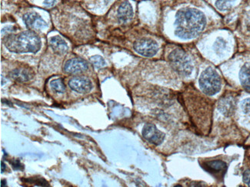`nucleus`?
Returning <instances> with one entry per match:
<instances>
[{"label": "nucleus", "instance_id": "obj_1", "mask_svg": "<svg viewBox=\"0 0 250 187\" xmlns=\"http://www.w3.org/2000/svg\"><path fill=\"white\" fill-rule=\"evenodd\" d=\"M175 35L182 39H191L205 29L207 19L200 10L193 8L180 9L176 16Z\"/></svg>", "mask_w": 250, "mask_h": 187}, {"label": "nucleus", "instance_id": "obj_2", "mask_svg": "<svg viewBox=\"0 0 250 187\" xmlns=\"http://www.w3.org/2000/svg\"><path fill=\"white\" fill-rule=\"evenodd\" d=\"M4 45L12 53H37L41 49V40L33 31H25L4 36Z\"/></svg>", "mask_w": 250, "mask_h": 187}, {"label": "nucleus", "instance_id": "obj_3", "mask_svg": "<svg viewBox=\"0 0 250 187\" xmlns=\"http://www.w3.org/2000/svg\"><path fill=\"white\" fill-rule=\"evenodd\" d=\"M199 84L203 93L208 96L215 95L221 90V77L211 67H208L202 72Z\"/></svg>", "mask_w": 250, "mask_h": 187}, {"label": "nucleus", "instance_id": "obj_4", "mask_svg": "<svg viewBox=\"0 0 250 187\" xmlns=\"http://www.w3.org/2000/svg\"><path fill=\"white\" fill-rule=\"evenodd\" d=\"M172 69L183 77H188L192 74L193 65L189 56L182 49H176L171 52L168 57Z\"/></svg>", "mask_w": 250, "mask_h": 187}, {"label": "nucleus", "instance_id": "obj_5", "mask_svg": "<svg viewBox=\"0 0 250 187\" xmlns=\"http://www.w3.org/2000/svg\"><path fill=\"white\" fill-rule=\"evenodd\" d=\"M134 50L138 54L144 57H152L157 53L159 46L156 41L151 38H141L135 41Z\"/></svg>", "mask_w": 250, "mask_h": 187}, {"label": "nucleus", "instance_id": "obj_6", "mask_svg": "<svg viewBox=\"0 0 250 187\" xmlns=\"http://www.w3.org/2000/svg\"><path fill=\"white\" fill-rule=\"evenodd\" d=\"M143 137L151 144L159 146L165 139V133L160 131L154 124H146L142 131Z\"/></svg>", "mask_w": 250, "mask_h": 187}, {"label": "nucleus", "instance_id": "obj_7", "mask_svg": "<svg viewBox=\"0 0 250 187\" xmlns=\"http://www.w3.org/2000/svg\"><path fill=\"white\" fill-rule=\"evenodd\" d=\"M89 69V64L85 60L80 58H71L64 65L63 70L65 73L70 75L80 74Z\"/></svg>", "mask_w": 250, "mask_h": 187}, {"label": "nucleus", "instance_id": "obj_8", "mask_svg": "<svg viewBox=\"0 0 250 187\" xmlns=\"http://www.w3.org/2000/svg\"><path fill=\"white\" fill-rule=\"evenodd\" d=\"M69 86L72 90L80 94H85L93 89V84L87 77H72L69 81Z\"/></svg>", "mask_w": 250, "mask_h": 187}, {"label": "nucleus", "instance_id": "obj_9", "mask_svg": "<svg viewBox=\"0 0 250 187\" xmlns=\"http://www.w3.org/2000/svg\"><path fill=\"white\" fill-rule=\"evenodd\" d=\"M25 25L31 30H41L47 27V23L41 16L37 13H29L23 17Z\"/></svg>", "mask_w": 250, "mask_h": 187}, {"label": "nucleus", "instance_id": "obj_10", "mask_svg": "<svg viewBox=\"0 0 250 187\" xmlns=\"http://www.w3.org/2000/svg\"><path fill=\"white\" fill-rule=\"evenodd\" d=\"M202 167L207 172L215 176H222L226 173L227 169V164L222 160L207 161V162L203 163Z\"/></svg>", "mask_w": 250, "mask_h": 187}, {"label": "nucleus", "instance_id": "obj_11", "mask_svg": "<svg viewBox=\"0 0 250 187\" xmlns=\"http://www.w3.org/2000/svg\"><path fill=\"white\" fill-rule=\"evenodd\" d=\"M33 72L26 69H16L9 72V77L18 82H27L33 79Z\"/></svg>", "mask_w": 250, "mask_h": 187}, {"label": "nucleus", "instance_id": "obj_12", "mask_svg": "<svg viewBox=\"0 0 250 187\" xmlns=\"http://www.w3.org/2000/svg\"><path fill=\"white\" fill-rule=\"evenodd\" d=\"M133 17V9L129 2L125 1L120 4L117 11V18L122 23H125Z\"/></svg>", "mask_w": 250, "mask_h": 187}, {"label": "nucleus", "instance_id": "obj_13", "mask_svg": "<svg viewBox=\"0 0 250 187\" xmlns=\"http://www.w3.org/2000/svg\"><path fill=\"white\" fill-rule=\"evenodd\" d=\"M49 45L56 54L62 56L69 50L67 44L60 36H54L49 40Z\"/></svg>", "mask_w": 250, "mask_h": 187}, {"label": "nucleus", "instance_id": "obj_14", "mask_svg": "<svg viewBox=\"0 0 250 187\" xmlns=\"http://www.w3.org/2000/svg\"><path fill=\"white\" fill-rule=\"evenodd\" d=\"M239 80L243 88L250 91V63H246L239 72Z\"/></svg>", "mask_w": 250, "mask_h": 187}, {"label": "nucleus", "instance_id": "obj_15", "mask_svg": "<svg viewBox=\"0 0 250 187\" xmlns=\"http://www.w3.org/2000/svg\"><path fill=\"white\" fill-rule=\"evenodd\" d=\"M234 103L232 99L225 98L219 103V110L226 115H228L233 110Z\"/></svg>", "mask_w": 250, "mask_h": 187}, {"label": "nucleus", "instance_id": "obj_16", "mask_svg": "<svg viewBox=\"0 0 250 187\" xmlns=\"http://www.w3.org/2000/svg\"><path fill=\"white\" fill-rule=\"evenodd\" d=\"M49 85L51 89L56 93L62 94L65 92V85L62 79L52 80Z\"/></svg>", "mask_w": 250, "mask_h": 187}, {"label": "nucleus", "instance_id": "obj_17", "mask_svg": "<svg viewBox=\"0 0 250 187\" xmlns=\"http://www.w3.org/2000/svg\"><path fill=\"white\" fill-rule=\"evenodd\" d=\"M235 0H216L215 6L219 11H227L231 9Z\"/></svg>", "mask_w": 250, "mask_h": 187}, {"label": "nucleus", "instance_id": "obj_18", "mask_svg": "<svg viewBox=\"0 0 250 187\" xmlns=\"http://www.w3.org/2000/svg\"><path fill=\"white\" fill-rule=\"evenodd\" d=\"M90 62L96 69H101L105 65V60L100 56H94L91 57Z\"/></svg>", "mask_w": 250, "mask_h": 187}, {"label": "nucleus", "instance_id": "obj_19", "mask_svg": "<svg viewBox=\"0 0 250 187\" xmlns=\"http://www.w3.org/2000/svg\"><path fill=\"white\" fill-rule=\"evenodd\" d=\"M241 108L246 114L250 115V98H247L242 101Z\"/></svg>", "mask_w": 250, "mask_h": 187}, {"label": "nucleus", "instance_id": "obj_20", "mask_svg": "<svg viewBox=\"0 0 250 187\" xmlns=\"http://www.w3.org/2000/svg\"><path fill=\"white\" fill-rule=\"evenodd\" d=\"M9 163H10V164H11L12 167H13L14 169L19 170V169H23V165L20 163L19 160H11V161H9Z\"/></svg>", "mask_w": 250, "mask_h": 187}, {"label": "nucleus", "instance_id": "obj_21", "mask_svg": "<svg viewBox=\"0 0 250 187\" xmlns=\"http://www.w3.org/2000/svg\"><path fill=\"white\" fill-rule=\"evenodd\" d=\"M243 182L250 187V170L245 171L243 176Z\"/></svg>", "mask_w": 250, "mask_h": 187}, {"label": "nucleus", "instance_id": "obj_22", "mask_svg": "<svg viewBox=\"0 0 250 187\" xmlns=\"http://www.w3.org/2000/svg\"><path fill=\"white\" fill-rule=\"evenodd\" d=\"M55 2H56V0H44L43 4L45 6L51 7L54 5Z\"/></svg>", "mask_w": 250, "mask_h": 187}, {"label": "nucleus", "instance_id": "obj_23", "mask_svg": "<svg viewBox=\"0 0 250 187\" xmlns=\"http://www.w3.org/2000/svg\"><path fill=\"white\" fill-rule=\"evenodd\" d=\"M5 169H6V165H5L3 162H1V172L3 173Z\"/></svg>", "mask_w": 250, "mask_h": 187}, {"label": "nucleus", "instance_id": "obj_24", "mask_svg": "<svg viewBox=\"0 0 250 187\" xmlns=\"http://www.w3.org/2000/svg\"><path fill=\"white\" fill-rule=\"evenodd\" d=\"M6 180H1V187H6Z\"/></svg>", "mask_w": 250, "mask_h": 187}, {"label": "nucleus", "instance_id": "obj_25", "mask_svg": "<svg viewBox=\"0 0 250 187\" xmlns=\"http://www.w3.org/2000/svg\"><path fill=\"white\" fill-rule=\"evenodd\" d=\"M105 2H109V1H110V0H105Z\"/></svg>", "mask_w": 250, "mask_h": 187}]
</instances>
